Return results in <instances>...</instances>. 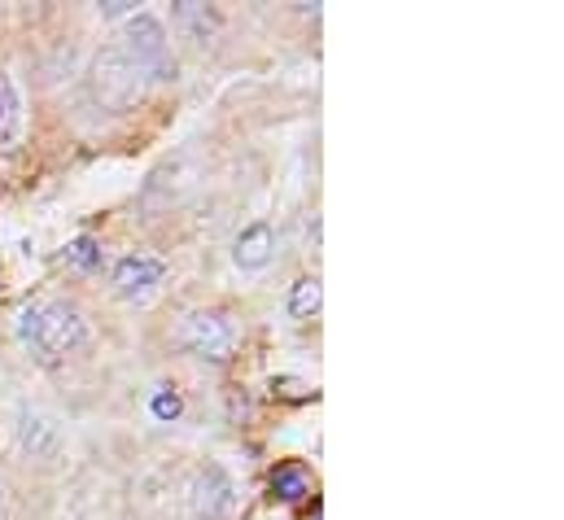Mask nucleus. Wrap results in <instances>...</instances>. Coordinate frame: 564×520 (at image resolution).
Listing matches in <instances>:
<instances>
[{
    "instance_id": "obj_13",
    "label": "nucleus",
    "mask_w": 564,
    "mask_h": 520,
    "mask_svg": "<svg viewBox=\"0 0 564 520\" xmlns=\"http://www.w3.org/2000/svg\"><path fill=\"white\" fill-rule=\"evenodd\" d=\"M62 259L70 262V267H79V271H97V267H101V246H97L93 237H75Z\"/></svg>"
},
{
    "instance_id": "obj_3",
    "label": "nucleus",
    "mask_w": 564,
    "mask_h": 520,
    "mask_svg": "<svg viewBox=\"0 0 564 520\" xmlns=\"http://www.w3.org/2000/svg\"><path fill=\"white\" fill-rule=\"evenodd\" d=\"M175 346L193 359H206V364H228L241 346V328L228 311H215V306H202V311H188L180 333H175Z\"/></svg>"
},
{
    "instance_id": "obj_8",
    "label": "nucleus",
    "mask_w": 564,
    "mask_h": 520,
    "mask_svg": "<svg viewBox=\"0 0 564 520\" xmlns=\"http://www.w3.org/2000/svg\"><path fill=\"white\" fill-rule=\"evenodd\" d=\"M272 259H276V228L268 219L246 224L232 241V262L241 271H263V267H272Z\"/></svg>"
},
{
    "instance_id": "obj_16",
    "label": "nucleus",
    "mask_w": 564,
    "mask_h": 520,
    "mask_svg": "<svg viewBox=\"0 0 564 520\" xmlns=\"http://www.w3.org/2000/svg\"><path fill=\"white\" fill-rule=\"evenodd\" d=\"M0 520H9V503H4V486H0Z\"/></svg>"
},
{
    "instance_id": "obj_15",
    "label": "nucleus",
    "mask_w": 564,
    "mask_h": 520,
    "mask_svg": "<svg viewBox=\"0 0 564 520\" xmlns=\"http://www.w3.org/2000/svg\"><path fill=\"white\" fill-rule=\"evenodd\" d=\"M132 13H137L132 0H110V4H101V18H132Z\"/></svg>"
},
{
    "instance_id": "obj_14",
    "label": "nucleus",
    "mask_w": 564,
    "mask_h": 520,
    "mask_svg": "<svg viewBox=\"0 0 564 520\" xmlns=\"http://www.w3.org/2000/svg\"><path fill=\"white\" fill-rule=\"evenodd\" d=\"M184 411V398L175 393V386H158V393H153V415L158 420H175Z\"/></svg>"
},
{
    "instance_id": "obj_4",
    "label": "nucleus",
    "mask_w": 564,
    "mask_h": 520,
    "mask_svg": "<svg viewBox=\"0 0 564 520\" xmlns=\"http://www.w3.org/2000/svg\"><path fill=\"white\" fill-rule=\"evenodd\" d=\"M119 44H123V53H128V57L144 71V79L166 84V79H175V75H180V62H175V53H171V35H166V26H162V18H158V13L137 9V13L123 22Z\"/></svg>"
},
{
    "instance_id": "obj_1",
    "label": "nucleus",
    "mask_w": 564,
    "mask_h": 520,
    "mask_svg": "<svg viewBox=\"0 0 564 520\" xmlns=\"http://www.w3.org/2000/svg\"><path fill=\"white\" fill-rule=\"evenodd\" d=\"M18 342L40 359L57 364L88 342V319L70 297H35L18 311Z\"/></svg>"
},
{
    "instance_id": "obj_2",
    "label": "nucleus",
    "mask_w": 564,
    "mask_h": 520,
    "mask_svg": "<svg viewBox=\"0 0 564 520\" xmlns=\"http://www.w3.org/2000/svg\"><path fill=\"white\" fill-rule=\"evenodd\" d=\"M84 84H88V101L101 106L106 115H128V110H137L144 97V88H149L144 71L123 53L119 40L97 48V57H93Z\"/></svg>"
},
{
    "instance_id": "obj_10",
    "label": "nucleus",
    "mask_w": 564,
    "mask_h": 520,
    "mask_svg": "<svg viewBox=\"0 0 564 520\" xmlns=\"http://www.w3.org/2000/svg\"><path fill=\"white\" fill-rule=\"evenodd\" d=\"M22 140V93L9 71H0V149H13Z\"/></svg>"
},
{
    "instance_id": "obj_11",
    "label": "nucleus",
    "mask_w": 564,
    "mask_h": 520,
    "mask_svg": "<svg viewBox=\"0 0 564 520\" xmlns=\"http://www.w3.org/2000/svg\"><path fill=\"white\" fill-rule=\"evenodd\" d=\"M315 490V481H311V473L293 459V464H281V468H272V495L284 499V503H302L306 495Z\"/></svg>"
},
{
    "instance_id": "obj_9",
    "label": "nucleus",
    "mask_w": 564,
    "mask_h": 520,
    "mask_svg": "<svg viewBox=\"0 0 564 520\" xmlns=\"http://www.w3.org/2000/svg\"><path fill=\"white\" fill-rule=\"evenodd\" d=\"M171 18L184 26V35H193L197 44H210L215 35H219V26H224V13L215 9V4H197V0H180L175 9H171Z\"/></svg>"
},
{
    "instance_id": "obj_12",
    "label": "nucleus",
    "mask_w": 564,
    "mask_h": 520,
    "mask_svg": "<svg viewBox=\"0 0 564 520\" xmlns=\"http://www.w3.org/2000/svg\"><path fill=\"white\" fill-rule=\"evenodd\" d=\"M319 302H324V284H319V275H297L293 284H289V315L293 319H311L315 311H319Z\"/></svg>"
},
{
    "instance_id": "obj_6",
    "label": "nucleus",
    "mask_w": 564,
    "mask_h": 520,
    "mask_svg": "<svg viewBox=\"0 0 564 520\" xmlns=\"http://www.w3.org/2000/svg\"><path fill=\"white\" fill-rule=\"evenodd\" d=\"M13 433H18L22 455H31V459H40V464L57 459V455H62V446H66L62 420H57V415H48V411H40V407H18Z\"/></svg>"
},
{
    "instance_id": "obj_7",
    "label": "nucleus",
    "mask_w": 564,
    "mask_h": 520,
    "mask_svg": "<svg viewBox=\"0 0 564 520\" xmlns=\"http://www.w3.org/2000/svg\"><path fill=\"white\" fill-rule=\"evenodd\" d=\"M166 275V262L153 254H123L110 271V284L119 297H149Z\"/></svg>"
},
{
    "instance_id": "obj_5",
    "label": "nucleus",
    "mask_w": 564,
    "mask_h": 520,
    "mask_svg": "<svg viewBox=\"0 0 564 520\" xmlns=\"http://www.w3.org/2000/svg\"><path fill=\"white\" fill-rule=\"evenodd\" d=\"M188 503H193V517L197 520H232V512H237V481H232V473L224 464H206L193 477Z\"/></svg>"
}]
</instances>
